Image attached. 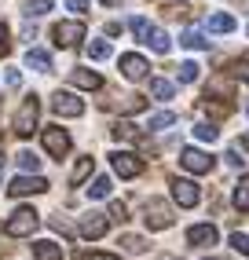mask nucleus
Masks as SVG:
<instances>
[{
  "label": "nucleus",
  "instance_id": "f257e3e1",
  "mask_svg": "<svg viewBox=\"0 0 249 260\" xmlns=\"http://www.w3.org/2000/svg\"><path fill=\"white\" fill-rule=\"evenodd\" d=\"M37 117H41V99L37 95H26L19 114H15V136L19 140H26V136H33V128H37Z\"/></svg>",
  "mask_w": 249,
  "mask_h": 260
},
{
  "label": "nucleus",
  "instance_id": "f03ea898",
  "mask_svg": "<svg viewBox=\"0 0 249 260\" xmlns=\"http://www.w3.org/2000/svg\"><path fill=\"white\" fill-rule=\"evenodd\" d=\"M37 223H41V213L37 209H15L11 216H8V223H4V231L11 235V238H26V235H33L37 231Z\"/></svg>",
  "mask_w": 249,
  "mask_h": 260
},
{
  "label": "nucleus",
  "instance_id": "7ed1b4c3",
  "mask_svg": "<svg viewBox=\"0 0 249 260\" xmlns=\"http://www.w3.org/2000/svg\"><path fill=\"white\" fill-rule=\"evenodd\" d=\"M143 213H147L143 220H147V228H150V231H165V228H172V205H169V202L150 198Z\"/></svg>",
  "mask_w": 249,
  "mask_h": 260
},
{
  "label": "nucleus",
  "instance_id": "20e7f679",
  "mask_svg": "<svg viewBox=\"0 0 249 260\" xmlns=\"http://www.w3.org/2000/svg\"><path fill=\"white\" fill-rule=\"evenodd\" d=\"M110 165H114V172L121 180H136L139 172H143V161H139L136 154H129V150H114L110 154Z\"/></svg>",
  "mask_w": 249,
  "mask_h": 260
},
{
  "label": "nucleus",
  "instance_id": "39448f33",
  "mask_svg": "<svg viewBox=\"0 0 249 260\" xmlns=\"http://www.w3.org/2000/svg\"><path fill=\"white\" fill-rule=\"evenodd\" d=\"M41 140H44V150L51 154V158H66V154H70V136L59 125H48L41 132Z\"/></svg>",
  "mask_w": 249,
  "mask_h": 260
},
{
  "label": "nucleus",
  "instance_id": "423d86ee",
  "mask_svg": "<svg viewBox=\"0 0 249 260\" xmlns=\"http://www.w3.org/2000/svg\"><path fill=\"white\" fill-rule=\"evenodd\" d=\"M172 202L183 205V209H194V205L202 202V190L194 180H172Z\"/></svg>",
  "mask_w": 249,
  "mask_h": 260
},
{
  "label": "nucleus",
  "instance_id": "0eeeda50",
  "mask_svg": "<svg viewBox=\"0 0 249 260\" xmlns=\"http://www.w3.org/2000/svg\"><path fill=\"white\" fill-rule=\"evenodd\" d=\"M44 190H48V180H41V176H15L8 194L11 198H26V194H44Z\"/></svg>",
  "mask_w": 249,
  "mask_h": 260
},
{
  "label": "nucleus",
  "instance_id": "6e6552de",
  "mask_svg": "<svg viewBox=\"0 0 249 260\" xmlns=\"http://www.w3.org/2000/svg\"><path fill=\"white\" fill-rule=\"evenodd\" d=\"M51 110H55L59 117H81L84 114V103L74 92H55V95H51Z\"/></svg>",
  "mask_w": 249,
  "mask_h": 260
},
{
  "label": "nucleus",
  "instance_id": "1a4fd4ad",
  "mask_svg": "<svg viewBox=\"0 0 249 260\" xmlns=\"http://www.w3.org/2000/svg\"><path fill=\"white\" fill-rule=\"evenodd\" d=\"M51 37H55L59 48H74V44L84 41V22H59L51 29Z\"/></svg>",
  "mask_w": 249,
  "mask_h": 260
},
{
  "label": "nucleus",
  "instance_id": "9d476101",
  "mask_svg": "<svg viewBox=\"0 0 249 260\" xmlns=\"http://www.w3.org/2000/svg\"><path fill=\"white\" fill-rule=\"evenodd\" d=\"M180 165H183L187 172H198V176H202V172H212V158H209L205 150H198V147H187V150L180 154Z\"/></svg>",
  "mask_w": 249,
  "mask_h": 260
},
{
  "label": "nucleus",
  "instance_id": "9b49d317",
  "mask_svg": "<svg viewBox=\"0 0 249 260\" xmlns=\"http://www.w3.org/2000/svg\"><path fill=\"white\" fill-rule=\"evenodd\" d=\"M139 41L150 44V48L158 51V55H169V48H172L169 33H165V29H158V26H150V22H147V29H143V33H139Z\"/></svg>",
  "mask_w": 249,
  "mask_h": 260
},
{
  "label": "nucleus",
  "instance_id": "f8f14e48",
  "mask_svg": "<svg viewBox=\"0 0 249 260\" xmlns=\"http://www.w3.org/2000/svg\"><path fill=\"white\" fill-rule=\"evenodd\" d=\"M106 228H110V220H106L103 213H84L81 216V235L84 238H103Z\"/></svg>",
  "mask_w": 249,
  "mask_h": 260
},
{
  "label": "nucleus",
  "instance_id": "ddd939ff",
  "mask_svg": "<svg viewBox=\"0 0 249 260\" xmlns=\"http://www.w3.org/2000/svg\"><path fill=\"white\" fill-rule=\"evenodd\" d=\"M147 70H150V66H147L143 55H121V74L129 77V81H143Z\"/></svg>",
  "mask_w": 249,
  "mask_h": 260
},
{
  "label": "nucleus",
  "instance_id": "4468645a",
  "mask_svg": "<svg viewBox=\"0 0 249 260\" xmlns=\"http://www.w3.org/2000/svg\"><path fill=\"white\" fill-rule=\"evenodd\" d=\"M216 238H220V231L212 228V223H194V228L187 231V242H191V246H212Z\"/></svg>",
  "mask_w": 249,
  "mask_h": 260
},
{
  "label": "nucleus",
  "instance_id": "2eb2a0df",
  "mask_svg": "<svg viewBox=\"0 0 249 260\" xmlns=\"http://www.w3.org/2000/svg\"><path fill=\"white\" fill-rule=\"evenodd\" d=\"M70 84H77V88H88V92H96V88H103V77L96 74V70H70Z\"/></svg>",
  "mask_w": 249,
  "mask_h": 260
},
{
  "label": "nucleus",
  "instance_id": "dca6fc26",
  "mask_svg": "<svg viewBox=\"0 0 249 260\" xmlns=\"http://www.w3.org/2000/svg\"><path fill=\"white\" fill-rule=\"evenodd\" d=\"M110 107L121 110V114H139V110H147V99L143 95H121V99L110 103Z\"/></svg>",
  "mask_w": 249,
  "mask_h": 260
},
{
  "label": "nucleus",
  "instance_id": "f3484780",
  "mask_svg": "<svg viewBox=\"0 0 249 260\" xmlns=\"http://www.w3.org/2000/svg\"><path fill=\"white\" fill-rule=\"evenodd\" d=\"M26 66H29V70L48 74V70H51V55H48V51H41V48H29V51H26Z\"/></svg>",
  "mask_w": 249,
  "mask_h": 260
},
{
  "label": "nucleus",
  "instance_id": "a211bd4d",
  "mask_svg": "<svg viewBox=\"0 0 249 260\" xmlns=\"http://www.w3.org/2000/svg\"><path fill=\"white\" fill-rule=\"evenodd\" d=\"M33 260H63V246H55V242H37V246H33Z\"/></svg>",
  "mask_w": 249,
  "mask_h": 260
},
{
  "label": "nucleus",
  "instance_id": "6ab92c4d",
  "mask_svg": "<svg viewBox=\"0 0 249 260\" xmlns=\"http://www.w3.org/2000/svg\"><path fill=\"white\" fill-rule=\"evenodd\" d=\"M114 140H129V143H139V140H143V132H139V128L132 125V121H117V125H114Z\"/></svg>",
  "mask_w": 249,
  "mask_h": 260
},
{
  "label": "nucleus",
  "instance_id": "aec40b11",
  "mask_svg": "<svg viewBox=\"0 0 249 260\" xmlns=\"http://www.w3.org/2000/svg\"><path fill=\"white\" fill-rule=\"evenodd\" d=\"M110 190H114L110 176H96V180H92V187H88V198H92V202H99V198H110Z\"/></svg>",
  "mask_w": 249,
  "mask_h": 260
},
{
  "label": "nucleus",
  "instance_id": "412c9836",
  "mask_svg": "<svg viewBox=\"0 0 249 260\" xmlns=\"http://www.w3.org/2000/svg\"><path fill=\"white\" fill-rule=\"evenodd\" d=\"M150 95H154V99H162V103H169V99L176 95V88H172V81L154 77V81H150Z\"/></svg>",
  "mask_w": 249,
  "mask_h": 260
},
{
  "label": "nucleus",
  "instance_id": "4be33fe9",
  "mask_svg": "<svg viewBox=\"0 0 249 260\" xmlns=\"http://www.w3.org/2000/svg\"><path fill=\"white\" fill-rule=\"evenodd\" d=\"M92 165H96L92 158H81V161L74 165V172H70V183H74V187H81L88 176H92Z\"/></svg>",
  "mask_w": 249,
  "mask_h": 260
},
{
  "label": "nucleus",
  "instance_id": "5701e85b",
  "mask_svg": "<svg viewBox=\"0 0 249 260\" xmlns=\"http://www.w3.org/2000/svg\"><path fill=\"white\" fill-rule=\"evenodd\" d=\"M235 209L238 213H249V176H242L238 187H235Z\"/></svg>",
  "mask_w": 249,
  "mask_h": 260
},
{
  "label": "nucleus",
  "instance_id": "b1692460",
  "mask_svg": "<svg viewBox=\"0 0 249 260\" xmlns=\"http://www.w3.org/2000/svg\"><path fill=\"white\" fill-rule=\"evenodd\" d=\"M209 29L212 33H231V29H235V15H212V19H209Z\"/></svg>",
  "mask_w": 249,
  "mask_h": 260
},
{
  "label": "nucleus",
  "instance_id": "393cba45",
  "mask_svg": "<svg viewBox=\"0 0 249 260\" xmlns=\"http://www.w3.org/2000/svg\"><path fill=\"white\" fill-rule=\"evenodd\" d=\"M88 59H96V62L110 59V41H92L88 44Z\"/></svg>",
  "mask_w": 249,
  "mask_h": 260
},
{
  "label": "nucleus",
  "instance_id": "a878e982",
  "mask_svg": "<svg viewBox=\"0 0 249 260\" xmlns=\"http://www.w3.org/2000/svg\"><path fill=\"white\" fill-rule=\"evenodd\" d=\"M194 136H198L202 143H212V140L220 136V128H216V125H209V121H198V125H194Z\"/></svg>",
  "mask_w": 249,
  "mask_h": 260
},
{
  "label": "nucleus",
  "instance_id": "bb28decb",
  "mask_svg": "<svg viewBox=\"0 0 249 260\" xmlns=\"http://www.w3.org/2000/svg\"><path fill=\"white\" fill-rule=\"evenodd\" d=\"M169 125H176V114H172V110H162V114L150 117V128H154V132H162V128H169Z\"/></svg>",
  "mask_w": 249,
  "mask_h": 260
},
{
  "label": "nucleus",
  "instance_id": "cd10ccee",
  "mask_svg": "<svg viewBox=\"0 0 249 260\" xmlns=\"http://www.w3.org/2000/svg\"><path fill=\"white\" fill-rule=\"evenodd\" d=\"M121 246L129 249V253H136V256H139V253H147V242L139 238V235H124V238H121Z\"/></svg>",
  "mask_w": 249,
  "mask_h": 260
},
{
  "label": "nucleus",
  "instance_id": "c85d7f7f",
  "mask_svg": "<svg viewBox=\"0 0 249 260\" xmlns=\"http://www.w3.org/2000/svg\"><path fill=\"white\" fill-rule=\"evenodd\" d=\"M180 44H183V48H209V41H202L198 29H187L183 37H180Z\"/></svg>",
  "mask_w": 249,
  "mask_h": 260
},
{
  "label": "nucleus",
  "instance_id": "c756f323",
  "mask_svg": "<svg viewBox=\"0 0 249 260\" xmlns=\"http://www.w3.org/2000/svg\"><path fill=\"white\" fill-rule=\"evenodd\" d=\"M19 169L22 172H37L41 169V158H37V154H29V150H22L19 154Z\"/></svg>",
  "mask_w": 249,
  "mask_h": 260
},
{
  "label": "nucleus",
  "instance_id": "7c9ffc66",
  "mask_svg": "<svg viewBox=\"0 0 249 260\" xmlns=\"http://www.w3.org/2000/svg\"><path fill=\"white\" fill-rule=\"evenodd\" d=\"M48 11H51V0H29V4H26V15H29V19L48 15Z\"/></svg>",
  "mask_w": 249,
  "mask_h": 260
},
{
  "label": "nucleus",
  "instance_id": "2f4dec72",
  "mask_svg": "<svg viewBox=\"0 0 249 260\" xmlns=\"http://www.w3.org/2000/svg\"><path fill=\"white\" fill-rule=\"evenodd\" d=\"M180 81H183V84L198 81V62H183V66H180Z\"/></svg>",
  "mask_w": 249,
  "mask_h": 260
},
{
  "label": "nucleus",
  "instance_id": "473e14b6",
  "mask_svg": "<svg viewBox=\"0 0 249 260\" xmlns=\"http://www.w3.org/2000/svg\"><path fill=\"white\" fill-rule=\"evenodd\" d=\"M231 246H235L242 256H249V235H238V231H235V235H231Z\"/></svg>",
  "mask_w": 249,
  "mask_h": 260
},
{
  "label": "nucleus",
  "instance_id": "72a5a7b5",
  "mask_svg": "<svg viewBox=\"0 0 249 260\" xmlns=\"http://www.w3.org/2000/svg\"><path fill=\"white\" fill-rule=\"evenodd\" d=\"M110 220H117V223H124V220H129V209H124V205H121V202H114V205H110Z\"/></svg>",
  "mask_w": 249,
  "mask_h": 260
},
{
  "label": "nucleus",
  "instance_id": "f704fd0d",
  "mask_svg": "<svg viewBox=\"0 0 249 260\" xmlns=\"http://www.w3.org/2000/svg\"><path fill=\"white\" fill-rule=\"evenodd\" d=\"M209 92H220V95H231V84H227V77H216L209 84Z\"/></svg>",
  "mask_w": 249,
  "mask_h": 260
},
{
  "label": "nucleus",
  "instance_id": "c9c22d12",
  "mask_svg": "<svg viewBox=\"0 0 249 260\" xmlns=\"http://www.w3.org/2000/svg\"><path fill=\"white\" fill-rule=\"evenodd\" d=\"M8 51H11V41H8V26L0 22V59H4Z\"/></svg>",
  "mask_w": 249,
  "mask_h": 260
},
{
  "label": "nucleus",
  "instance_id": "e433bc0d",
  "mask_svg": "<svg viewBox=\"0 0 249 260\" xmlns=\"http://www.w3.org/2000/svg\"><path fill=\"white\" fill-rule=\"evenodd\" d=\"M66 8L77 11V15H84V11H88V0H66Z\"/></svg>",
  "mask_w": 249,
  "mask_h": 260
},
{
  "label": "nucleus",
  "instance_id": "4c0bfd02",
  "mask_svg": "<svg viewBox=\"0 0 249 260\" xmlns=\"http://www.w3.org/2000/svg\"><path fill=\"white\" fill-rule=\"evenodd\" d=\"M235 77H242V81L249 84V59H242V62H238V70H235Z\"/></svg>",
  "mask_w": 249,
  "mask_h": 260
},
{
  "label": "nucleus",
  "instance_id": "58836bf2",
  "mask_svg": "<svg viewBox=\"0 0 249 260\" xmlns=\"http://www.w3.org/2000/svg\"><path fill=\"white\" fill-rule=\"evenodd\" d=\"M77 260H121V256H114V253H92V256H77Z\"/></svg>",
  "mask_w": 249,
  "mask_h": 260
},
{
  "label": "nucleus",
  "instance_id": "ea45409f",
  "mask_svg": "<svg viewBox=\"0 0 249 260\" xmlns=\"http://www.w3.org/2000/svg\"><path fill=\"white\" fill-rule=\"evenodd\" d=\"M19 84H22V74L11 70V74H8V88H19Z\"/></svg>",
  "mask_w": 249,
  "mask_h": 260
},
{
  "label": "nucleus",
  "instance_id": "a19ab883",
  "mask_svg": "<svg viewBox=\"0 0 249 260\" xmlns=\"http://www.w3.org/2000/svg\"><path fill=\"white\" fill-rule=\"evenodd\" d=\"M224 158H227V165H235V169H238V165L245 161V158H238V150H227V154H224Z\"/></svg>",
  "mask_w": 249,
  "mask_h": 260
},
{
  "label": "nucleus",
  "instance_id": "79ce46f5",
  "mask_svg": "<svg viewBox=\"0 0 249 260\" xmlns=\"http://www.w3.org/2000/svg\"><path fill=\"white\" fill-rule=\"evenodd\" d=\"M242 147H245V150H249V132H245V136H242Z\"/></svg>",
  "mask_w": 249,
  "mask_h": 260
},
{
  "label": "nucleus",
  "instance_id": "37998d69",
  "mask_svg": "<svg viewBox=\"0 0 249 260\" xmlns=\"http://www.w3.org/2000/svg\"><path fill=\"white\" fill-rule=\"evenodd\" d=\"M103 4H110V8H117V4H121V0H103Z\"/></svg>",
  "mask_w": 249,
  "mask_h": 260
},
{
  "label": "nucleus",
  "instance_id": "c03bdc74",
  "mask_svg": "<svg viewBox=\"0 0 249 260\" xmlns=\"http://www.w3.org/2000/svg\"><path fill=\"white\" fill-rule=\"evenodd\" d=\"M0 172H4V154H0Z\"/></svg>",
  "mask_w": 249,
  "mask_h": 260
},
{
  "label": "nucleus",
  "instance_id": "a18cd8bd",
  "mask_svg": "<svg viewBox=\"0 0 249 260\" xmlns=\"http://www.w3.org/2000/svg\"><path fill=\"white\" fill-rule=\"evenodd\" d=\"M245 114H249V99H245Z\"/></svg>",
  "mask_w": 249,
  "mask_h": 260
},
{
  "label": "nucleus",
  "instance_id": "49530a36",
  "mask_svg": "<svg viewBox=\"0 0 249 260\" xmlns=\"http://www.w3.org/2000/svg\"><path fill=\"white\" fill-rule=\"evenodd\" d=\"M162 260H176V256H162Z\"/></svg>",
  "mask_w": 249,
  "mask_h": 260
}]
</instances>
